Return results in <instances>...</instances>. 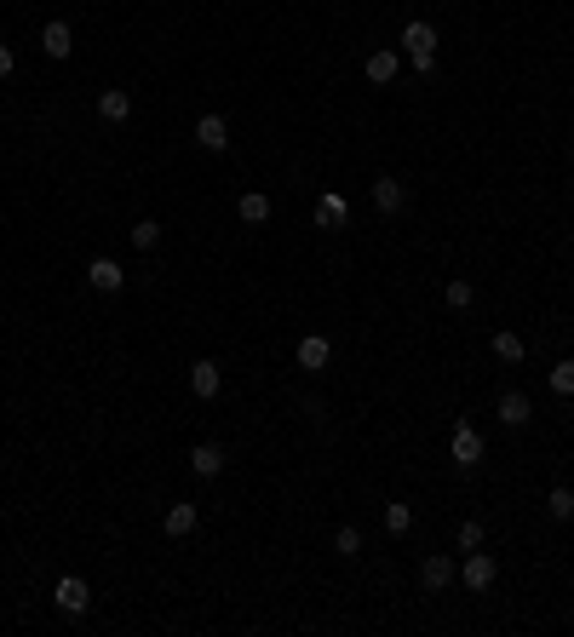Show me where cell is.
<instances>
[{
	"label": "cell",
	"mask_w": 574,
	"mask_h": 637,
	"mask_svg": "<svg viewBox=\"0 0 574 637\" xmlns=\"http://www.w3.org/2000/svg\"><path fill=\"white\" fill-rule=\"evenodd\" d=\"M402 46H408V64L420 75L437 69V29H431V23H408V29H402Z\"/></svg>",
	"instance_id": "1"
},
{
	"label": "cell",
	"mask_w": 574,
	"mask_h": 637,
	"mask_svg": "<svg viewBox=\"0 0 574 637\" xmlns=\"http://www.w3.org/2000/svg\"><path fill=\"white\" fill-rule=\"evenodd\" d=\"M460 580H465V592H488L494 580H500V563L477 546V551H465V563H460Z\"/></svg>",
	"instance_id": "2"
},
{
	"label": "cell",
	"mask_w": 574,
	"mask_h": 637,
	"mask_svg": "<svg viewBox=\"0 0 574 637\" xmlns=\"http://www.w3.org/2000/svg\"><path fill=\"white\" fill-rule=\"evenodd\" d=\"M41 52H46V58H58V64H64V58L75 52V29H69L64 18H52V23L41 29Z\"/></svg>",
	"instance_id": "3"
},
{
	"label": "cell",
	"mask_w": 574,
	"mask_h": 637,
	"mask_svg": "<svg viewBox=\"0 0 574 637\" xmlns=\"http://www.w3.org/2000/svg\"><path fill=\"white\" fill-rule=\"evenodd\" d=\"M448 448H454V465H460V471H471V465L483 460V431L454 425V442H448Z\"/></svg>",
	"instance_id": "4"
},
{
	"label": "cell",
	"mask_w": 574,
	"mask_h": 637,
	"mask_svg": "<svg viewBox=\"0 0 574 637\" xmlns=\"http://www.w3.org/2000/svg\"><path fill=\"white\" fill-rule=\"evenodd\" d=\"M87 282L98 287V293H121V287H127V270H121L115 259H92L87 264Z\"/></svg>",
	"instance_id": "5"
},
{
	"label": "cell",
	"mask_w": 574,
	"mask_h": 637,
	"mask_svg": "<svg viewBox=\"0 0 574 637\" xmlns=\"http://www.w3.org/2000/svg\"><path fill=\"white\" fill-rule=\"evenodd\" d=\"M196 144H201V150H213V155L230 150V127H224V115H201V121H196Z\"/></svg>",
	"instance_id": "6"
},
{
	"label": "cell",
	"mask_w": 574,
	"mask_h": 637,
	"mask_svg": "<svg viewBox=\"0 0 574 637\" xmlns=\"http://www.w3.org/2000/svg\"><path fill=\"white\" fill-rule=\"evenodd\" d=\"M454 563H448V557H425V563H420V586H425V592H448V586H454Z\"/></svg>",
	"instance_id": "7"
},
{
	"label": "cell",
	"mask_w": 574,
	"mask_h": 637,
	"mask_svg": "<svg viewBox=\"0 0 574 637\" xmlns=\"http://www.w3.org/2000/svg\"><path fill=\"white\" fill-rule=\"evenodd\" d=\"M374 207L385 213V219L408 207V190H402V178H374Z\"/></svg>",
	"instance_id": "8"
},
{
	"label": "cell",
	"mask_w": 574,
	"mask_h": 637,
	"mask_svg": "<svg viewBox=\"0 0 574 637\" xmlns=\"http://www.w3.org/2000/svg\"><path fill=\"white\" fill-rule=\"evenodd\" d=\"M333 362V345L322 333H310V339H299V368H310V374H322V368Z\"/></svg>",
	"instance_id": "9"
},
{
	"label": "cell",
	"mask_w": 574,
	"mask_h": 637,
	"mask_svg": "<svg viewBox=\"0 0 574 637\" xmlns=\"http://www.w3.org/2000/svg\"><path fill=\"white\" fill-rule=\"evenodd\" d=\"M190 471H196V477H219V471H224V448H219V442H196V448H190Z\"/></svg>",
	"instance_id": "10"
},
{
	"label": "cell",
	"mask_w": 574,
	"mask_h": 637,
	"mask_svg": "<svg viewBox=\"0 0 574 637\" xmlns=\"http://www.w3.org/2000/svg\"><path fill=\"white\" fill-rule=\"evenodd\" d=\"M219 362H196L190 368V391H196V402H213V396H219Z\"/></svg>",
	"instance_id": "11"
},
{
	"label": "cell",
	"mask_w": 574,
	"mask_h": 637,
	"mask_svg": "<svg viewBox=\"0 0 574 637\" xmlns=\"http://www.w3.org/2000/svg\"><path fill=\"white\" fill-rule=\"evenodd\" d=\"M87 603H92V592H87V580H58V609L64 614H87Z\"/></svg>",
	"instance_id": "12"
},
{
	"label": "cell",
	"mask_w": 574,
	"mask_h": 637,
	"mask_svg": "<svg viewBox=\"0 0 574 637\" xmlns=\"http://www.w3.org/2000/svg\"><path fill=\"white\" fill-rule=\"evenodd\" d=\"M345 219H351V201L339 196V190H328V196L316 201V224H328V230H339V224H345Z\"/></svg>",
	"instance_id": "13"
},
{
	"label": "cell",
	"mask_w": 574,
	"mask_h": 637,
	"mask_svg": "<svg viewBox=\"0 0 574 637\" xmlns=\"http://www.w3.org/2000/svg\"><path fill=\"white\" fill-rule=\"evenodd\" d=\"M98 115L110 121V127H121V121L132 115V98H127V92H98Z\"/></svg>",
	"instance_id": "14"
},
{
	"label": "cell",
	"mask_w": 574,
	"mask_h": 637,
	"mask_svg": "<svg viewBox=\"0 0 574 637\" xmlns=\"http://www.w3.org/2000/svg\"><path fill=\"white\" fill-rule=\"evenodd\" d=\"M500 419H506V425H529V419H534L529 396H523V391H506V396H500Z\"/></svg>",
	"instance_id": "15"
},
{
	"label": "cell",
	"mask_w": 574,
	"mask_h": 637,
	"mask_svg": "<svg viewBox=\"0 0 574 637\" xmlns=\"http://www.w3.org/2000/svg\"><path fill=\"white\" fill-rule=\"evenodd\" d=\"M396 52H374V58H368V64H362V75H368V81H374V86H385V81H396Z\"/></svg>",
	"instance_id": "16"
},
{
	"label": "cell",
	"mask_w": 574,
	"mask_h": 637,
	"mask_svg": "<svg viewBox=\"0 0 574 637\" xmlns=\"http://www.w3.org/2000/svg\"><path fill=\"white\" fill-rule=\"evenodd\" d=\"M236 213H241L247 224H265V219H270V196H265V190H247V196L236 201Z\"/></svg>",
	"instance_id": "17"
},
{
	"label": "cell",
	"mask_w": 574,
	"mask_h": 637,
	"mask_svg": "<svg viewBox=\"0 0 574 637\" xmlns=\"http://www.w3.org/2000/svg\"><path fill=\"white\" fill-rule=\"evenodd\" d=\"M196 505H167V534L173 540H184V534H196Z\"/></svg>",
	"instance_id": "18"
},
{
	"label": "cell",
	"mask_w": 574,
	"mask_h": 637,
	"mask_svg": "<svg viewBox=\"0 0 574 637\" xmlns=\"http://www.w3.org/2000/svg\"><path fill=\"white\" fill-rule=\"evenodd\" d=\"M471 299H477V287L465 282V276H454V282L442 287V305H448V310H471Z\"/></svg>",
	"instance_id": "19"
},
{
	"label": "cell",
	"mask_w": 574,
	"mask_h": 637,
	"mask_svg": "<svg viewBox=\"0 0 574 637\" xmlns=\"http://www.w3.org/2000/svg\"><path fill=\"white\" fill-rule=\"evenodd\" d=\"M127 241L138 247V253H150V247H155V241H161V224H155V219H138V224L127 230Z\"/></svg>",
	"instance_id": "20"
},
{
	"label": "cell",
	"mask_w": 574,
	"mask_h": 637,
	"mask_svg": "<svg viewBox=\"0 0 574 637\" xmlns=\"http://www.w3.org/2000/svg\"><path fill=\"white\" fill-rule=\"evenodd\" d=\"M546 511H551L557 523H569V517H574V488H563V483H557V488L546 494Z\"/></svg>",
	"instance_id": "21"
},
{
	"label": "cell",
	"mask_w": 574,
	"mask_h": 637,
	"mask_svg": "<svg viewBox=\"0 0 574 637\" xmlns=\"http://www.w3.org/2000/svg\"><path fill=\"white\" fill-rule=\"evenodd\" d=\"M333 551H339V557H362V528H351V523H345V528L333 534Z\"/></svg>",
	"instance_id": "22"
},
{
	"label": "cell",
	"mask_w": 574,
	"mask_h": 637,
	"mask_svg": "<svg viewBox=\"0 0 574 637\" xmlns=\"http://www.w3.org/2000/svg\"><path fill=\"white\" fill-rule=\"evenodd\" d=\"M385 528H391V534H408V528H414V511L402 505V500H391V505H385Z\"/></svg>",
	"instance_id": "23"
},
{
	"label": "cell",
	"mask_w": 574,
	"mask_h": 637,
	"mask_svg": "<svg viewBox=\"0 0 574 637\" xmlns=\"http://www.w3.org/2000/svg\"><path fill=\"white\" fill-rule=\"evenodd\" d=\"M494 356H500V362H523V339L517 333H494Z\"/></svg>",
	"instance_id": "24"
},
{
	"label": "cell",
	"mask_w": 574,
	"mask_h": 637,
	"mask_svg": "<svg viewBox=\"0 0 574 637\" xmlns=\"http://www.w3.org/2000/svg\"><path fill=\"white\" fill-rule=\"evenodd\" d=\"M551 391L557 396H574V362H557L551 368Z\"/></svg>",
	"instance_id": "25"
},
{
	"label": "cell",
	"mask_w": 574,
	"mask_h": 637,
	"mask_svg": "<svg viewBox=\"0 0 574 637\" xmlns=\"http://www.w3.org/2000/svg\"><path fill=\"white\" fill-rule=\"evenodd\" d=\"M454 540H460V551H477V546H483V523H477V517H471V523H460V534H454Z\"/></svg>",
	"instance_id": "26"
},
{
	"label": "cell",
	"mask_w": 574,
	"mask_h": 637,
	"mask_svg": "<svg viewBox=\"0 0 574 637\" xmlns=\"http://www.w3.org/2000/svg\"><path fill=\"white\" fill-rule=\"evenodd\" d=\"M18 69V58H12V46H0V75H12Z\"/></svg>",
	"instance_id": "27"
}]
</instances>
